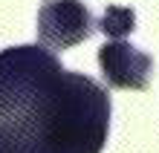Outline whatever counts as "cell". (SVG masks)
Instances as JSON below:
<instances>
[{
  "mask_svg": "<svg viewBox=\"0 0 159 153\" xmlns=\"http://www.w3.org/2000/svg\"><path fill=\"white\" fill-rule=\"evenodd\" d=\"M98 66L104 75L107 87L113 90H148L153 72V58L148 52H142L139 46L121 41L104 43L98 49Z\"/></svg>",
  "mask_w": 159,
  "mask_h": 153,
  "instance_id": "4",
  "label": "cell"
},
{
  "mask_svg": "<svg viewBox=\"0 0 159 153\" xmlns=\"http://www.w3.org/2000/svg\"><path fill=\"white\" fill-rule=\"evenodd\" d=\"M0 153H38L29 130L17 119H0Z\"/></svg>",
  "mask_w": 159,
  "mask_h": 153,
  "instance_id": "5",
  "label": "cell"
},
{
  "mask_svg": "<svg viewBox=\"0 0 159 153\" xmlns=\"http://www.w3.org/2000/svg\"><path fill=\"white\" fill-rule=\"evenodd\" d=\"M96 29H101L107 38H125L136 29V12L130 6H107L104 15H101V20Z\"/></svg>",
  "mask_w": 159,
  "mask_h": 153,
  "instance_id": "6",
  "label": "cell"
},
{
  "mask_svg": "<svg viewBox=\"0 0 159 153\" xmlns=\"http://www.w3.org/2000/svg\"><path fill=\"white\" fill-rule=\"evenodd\" d=\"M35 29L41 46L49 52H64L90 41L96 32V20L81 0H43Z\"/></svg>",
  "mask_w": 159,
  "mask_h": 153,
  "instance_id": "3",
  "label": "cell"
},
{
  "mask_svg": "<svg viewBox=\"0 0 159 153\" xmlns=\"http://www.w3.org/2000/svg\"><path fill=\"white\" fill-rule=\"evenodd\" d=\"M15 119L29 130L38 153H101L110 130V95L90 75L64 70Z\"/></svg>",
  "mask_w": 159,
  "mask_h": 153,
  "instance_id": "1",
  "label": "cell"
},
{
  "mask_svg": "<svg viewBox=\"0 0 159 153\" xmlns=\"http://www.w3.org/2000/svg\"><path fill=\"white\" fill-rule=\"evenodd\" d=\"M64 72L46 46H9L0 52V119L23 116Z\"/></svg>",
  "mask_w": 159,
  "mask_h": 153,
  "instance_id": "2",
  "label": "cell"
}]
</instances>
